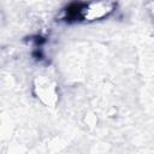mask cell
Listing matches in <instances>:
<instances>
[{
    "instance_id": "obj_1",
    "label": "cell",
    "mask_w": 154,
    "mask_h": 154,
    "mask_svg": "<svg viewBox=\"0 0 154 154\" xmlns=\"http://www.w3.org/2000/svg\"><path fill=\"white\" fill-rule=\"evenodd\" d=\"M76 16L82 20H99L107 17L114 10V2L112 0H91L76 8Z\"/></svg>"
},
{
    "instance_id": "obj_2",
    "label": "cell",
    "mask_w": 154,
    "mask_h": 154,
    "mask_svg": "<svg viewBox=\"0 0 154 154\" xmlns=\"http://www.w3.org/2000/svg\"><path fill=\"white\" fill-rule=\"evenodd\" d=\"M34 90L36 96L46 106L53 107L58 101V89L54 81L47 76H40L35 79Z\"/></svg>"
}]
</instances>
